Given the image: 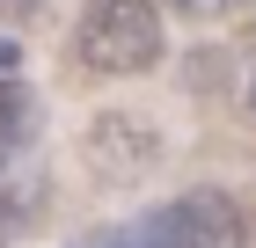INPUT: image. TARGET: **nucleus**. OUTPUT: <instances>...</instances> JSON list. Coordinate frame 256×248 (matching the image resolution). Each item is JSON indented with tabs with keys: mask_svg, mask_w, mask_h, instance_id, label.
<instances>
[{
	"mask_svg": "<svg viewBox=\"0 0 256 248\" xmlns=\"http://www.w3.org/2000/svg\"><path fill=\"white\" fill-rule=\"evenodd\" d=\"M161 58V7L154 0H96L80 15V66L102 80L146 73Z\"/></svg>",
	"mask_w": 256,
	"mask_h": 248,
	"instance_id": "obj_1",
	"label": "nucleus"
},
{
	"mask_svg": "<svg viewBox=\"0 0 256 248\" xmlns=\"http://www.w3.org/2000/svg\"><path fill=\"white\" fill-rule=\"evenodd\" d=\"M124 248H249V212L227 190H190L176 205L146 212Z\"/></svg>",
	"mask_w": 256,
	"mask_h": 248,
	"instance_id": "obj_2",
	"label": "nucleus"
},
{
	"mask_svg": "<svg viewBox=\"0 0 256 248\" xmlns=\"http://www.w3.org/2000/svg\"><path fill=\"white\" fill-rule=\"evenodd\" d=\"M161 153H168V139H161L154 117H139V110H102L80 132V161H88L96 183H139V175L161 168Z\"/></svg>",
	"mask_w": 256,
	"mask_h": 248,
	"instance_id": "obj_3",
	"label": "nucleus"
},
{
	"mask_svg": "<svg viewBox=\"0 0 256 248\" xmlns=\"http://www.w3.org/2000/svg\"><path fill=\"white\" fill-rule=\"evenodd\" d=\"M22 132H30V110H8V117H0V168L22 153Z\"/></svg>",
	"mask_w": 256,
	"mask_h": 248,
	"instance_id": "obj_4",
	"label": "nucleus"
},
{
	"mask_svg": "<svg viewBox=\"0 0 256 248\" xmlns=\"http://www.w3.org/2000/svg\"><path fill=\"white\" fill-rule=\"evenodd\" d=\"M234 95H242V110L256 117V44L242 51V66H234Z\"/></svg>",
	"mask_w": 256,
	"mask_h": 248,
	"instance_id": "obj_5",
	"label": "nucleus"
},
{
	"mask_svg": "<svg viewBox=\"0 0 256 248\" xmlns=\"http://www.w3.org/2000/svg\"><path fill=\"white\" fill-rule=\"evenodd\" d=\"M168 7H176V15H190V22H220L234 0H168Z\"/></svg>",
	"mask_w": 256,
	"mask_h": 248,
	"instance_id": "obj_6",
	"label": "nucleus"
},
{
	"mask_svg": "<svg viewBox=\"0 0 256 248\" xmlns=\"http://www.w3.org/2000/svg\"><path fill=\"white\" fill-rule=\"evenodd\" d=\"M44 0H0V22H37Z\"/></svg>",
	"mask_w": 256,
	"mask_h": 248,
	"instance_id": "obj_7",
	"label": "nucleus"
},
{
	"mask_svg": "<svg viewBox=\"0 0 256 248\" xmlns=\"http://www.w3.org/2000/svg\"><path fill=\"white\" fill-rule=\"evenodd\" d=\"M15 66H22V44H15V37H0V80L15 73Z\"/></svg>",
	"mask_w": 256,
	"mask_h": 248,
	"instance_id": "obj_8",
	"label": "nucleus"
},
{
	"mask_svg": "<svg viewBox=\"0 0 256 248\" xmlns=\"http://www.w3.org/2000/svg\"><path fill=\"white\" fill-rule=\"evenodd\" d=\"M8 110H22V88H15V80H0V117H8Z\"/></svg>",
	"mask_w": 256,
	"mask_h": 248,
	"instance_id": "obj_9",
	"label": "nucleus"
}]
</instances>
